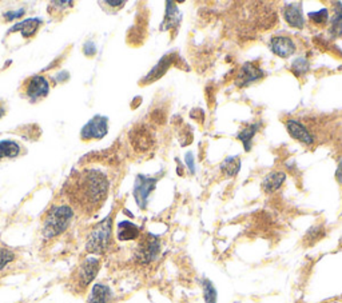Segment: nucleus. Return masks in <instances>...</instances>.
<instances>
[{
  "label": "nucleus",
  "mask_w": 342,
  "mask_h": 303,
  "mask_svg": "<svg viewBox=\"0 0 342 303\" xmlns=\"http://www.w3.org/2000/svg\"><path fill=\"white\" fill-rule=\"evenodd\" d=\"M185 163L187 166V168L190 170L191 174L195 172V159H194V154L193 152H187L185 155Z\"/></svg>",
  "instance_id": "obj_29"
},
{
  "label": "nucleus",
  "mask_w": 342,
  "mask_h": 303,
  "mask_svg": "<svg viewBox=\"0 0 342 303\" xmlns=\"http://www.w3.org/2000/svg\"><path fill=\"white\" fill-rule=\"evenodd\" d=\"M104 4L112 5L114 8H120L122 5H125V1H106Z\"/></svg>",
  "instance_id": "obj_33"
},
{
  "label": "nucleus",
  "mask_w": 342,
  "mask_h": 303,
  "mask_svg": "<svg viewBox=\"0 0 342 303\" xmlns=\"http://www.w3.org/2000/svg\"><path fill=\"white\" fill-rule=\"evenodd\" d=\"M159 178H153V176H146V175H138L134 183V190L133 195L138 207L140 210H146L148 204V198L154 193L157 187V182Z\"/></svg>",
  "instance_id": "obj_6"
},
{
  "label": "nucleus",
  "mask_w": 342,
  "mask_h": 303,
  "mask_svg": "<svg viewBox=\"0 0 342 303\" xmlns=\"http://www.w3.org/2000/svg\"><path fill=\"white\" fill-rule=\"evenodd\" d=\"M162 250V243L158 235L147 234L139 240L138 246L134 251L135 261L139 265H150L155 262Z\"/></svg>",
  "instance_id": "obj_5"
},
{
  "label": "nucleus",
  "mask_w": 342,
  "mask_h": 303,
  "mask_svg": "<svg viewBox=\"0 0 342 303\" xmlns=\"http://www.w3.org/2000/svg\"><path fill=\"white\" fill-rule=\"evenodd\" d=\"M130 140L133 147L138 152H146L154 146V138L151 133L144 126H138L130 133Z\"/></svg>",
  "instance_id": "obj_10"
},
{
  "label": "nucleus",
  "mask_w": 342,
  "mask_h": 303,
  "mask_svg": "<svg viewBox=\"0 0 342 303\" xmlns=\"http://www.w3.org/2000/svg\"><path fill=\"white\" fill-rule=\"evenodd\" d=\"M24 15V9H18V11H9V12H5L3 16H4L5 22H9V20H14V19L22 18Z\"/></svg>",
  "instance_id": "obj_30"
},
{
  "label": "nucleus",
  "mask_w": 342,
  "mask_h": 303,
  "mask_svg": "<svg viewBox=\"0 0 342 303\" xmlns=\"http://www.w3.org/2000/svg\"><path fill=\"white\" fill-rule=\"evenodd\" d=\"M108 133V119L103 115H97L88 120L82 131L80 138L83 140H91V139H102Z\"/></svg>",
  "instance_id": "obj_8"
},
{
  "label": "nucleus",
  "mask_w": 342,
  "mask_h": 303,
  "mask_svg": "<svg viewBox=\"0 0 342 303\" xmlns=\"http://www.w3.org/2000/svg\"><path fill=\"white\" fill-rule=\"evenodd\" d=\"M264 71L257 67L254 63H245L240 67L239 72L237 75L236 84L240 88L249 87L250 84L264 78Z\"/></svg>",
  "instance_id": "obj_11"
},
{
  "label": "nucleus",
  "mask_w": 342,
  "mask_h": 303,
  "mask_svg": "<svg viewBox=\"0 0 342 303\" xmlns=\"http://www.w3.org/2000/svg\"><path fill=\"white\" fill-rule=\"evenodd\" d=\"M282 16L290 27L298 30L305 27V15L301 3H285L282 5Z\"/></svg>",
  "instance_id": "obj_9"
},
{
  "label": "nucleus",
  "mask_w": 342,
  "mask_h": 303,
  "mask_svg": "<svg viewBox=\"0 0 342 303\" xmlns=\"http://www.w3.org/2000/svg\"><path fill=\"white\" fill-rule=\"evenodd\" d=\"M176 59L175 54H169V55H165L162 59L158 62L157 66H154L153 69L146 75V78H143V83H153L155 80H158L159 78H162L163 75L166 74L167 69L170 68V66L172 65V62Z\"/></svg>",
  "instance_id": "obj_14"
},
{
  "label": "nucleus",
  "mask_w": 342,
  "mask_h": 303,
  "mask_svg": "<svg viewBox=\"0 0 342 303\" xmlns=\"http://www.w3.org/2000/svg\"><path fill=\"white\" fill-rule=\"evenodd\" d=\"M15 261V253L7 247H0V271H3L9 263Z\"/></svg>",
  "instance_id": "obj_28"
},
{
  "label": "nucleus",
  "mask_w": 342,
  "mask_h": 303,
  "mask_svg": "<svg viewBox=\"0 0 342 303\" xmlns=\"http://www.w3.org/2000/svg\"><path fill=\"white\" fill-rule=\"evenodd\" d=\"M20 154V146L14 140H1L0 142V159H11Z\"/></svg>",
  "instance_id": "obj_24"
},
{
  "label": "nucleus",
  "mask_w": 342,
  "mask_h": 303,
  "mask_svg": "<svg viewBox=\"0 0 342 303\" xmlns=\"http://www.w3.org/2000/svg\"><path fill=\"white\" fill-rule=\"evenodd\" d=\"M4 114H5V108L1 106V104H0V118H1V116H3Z\"/></svg>",
  "instance_id": "obj_34"
},
{
  "label": "nucleus",
  "mask_w": 342,
  "mask_h": 303,
  "mask_svg": "<svg viewBox=\"0 0 342 303\" xmlns=\"http://www.w3.org/2000/svg\"><path fill=\"white\" fill-rule=\"evenodd\" d=\"M75 212L68 204L52 206L43 219L42 236L44 239H52L59 236L68 229Z\"/></svg>",
  "instance_id": "obj_2"
},
{
  "label": "nucleus",
  "mask_w": 342,
  "mask_h": 303,
  "mask_svg": "<svg viewBox=\"0 0 342 303\" xmlns=\"http://www.w3.org/2000/svg\"><path fill=\"white\" fill-rule=\"evenodd\" d=\"M112 243V215L98 222L90 231L86 242V251L93 255H103Z\"/></svg>",
  "instance_id": "obj_3"
},
{
  "label": "nucleus",
  "mask_w": 342,
  "mask_h": 303,
  "mask_svg": "<svg viewBox=\"0 0 342 303\" xmlns=\"http://www.w3.org/2000/svg\"><path fill=\"white\" fill-rule=\"evenodd\" d=\"M310 68V63L309 60L306 58H298L293 62L291 65V72L296 75L297 78H300L302 75H305Z\"/></svg>",
  "instance_id": "obj_26"
},
{
  "label": "nucleus",
  "mask_w": 342,
  "mask_h": 303,
  "mask_svg": "<svg viewBox=\"0 0 342 303\" xmlns=\"http://www.w3.org/2000/svg\"><path fill=\"white\" fill-rule=\"evenodd\" d=\"M180 14L178 5L172 1L166 3V14H165V23L162 24L163 30H170L171 27H176L179 24Z\"/></svg>",
  "instance_id": "obj_21"
},
{
  "label": "nucleus",
  "mask_w": 342,
  "mask_h": 303,
  "mask_svg": "<svg viewBox=\"0 0 342 303\" xmlns=\"http://www.w3.org/2000/svg\"><path fill=\"white\" fill-rule=\"evenodd\" d=\"M308 18L311 23H314L315 26H319V27H324L325 24H328L329 20H330L328 8H321L315 12H309Z\"/></svg>",
  "instance_id": "obj_25"
},
{
  "label": "nucleus",
  "mask_w": 342,
  "mask_h": 303,
  "mask_svg": "<svg viewBox=\"0 0 342 303\" xmlns=\"http://www.w3.org/2000/svg\"><path fill=\"white\" fill-rule=\"evenodd\" d=\"M270 50L273 54H275L282 59H287L290 58L297 50V46L294 40L289 36H274L270 39Z\"/></svg>",
  "instance_id": "obj_12"
},
{
  "label": "nucleus",
  "mask_w": 342,
  "mask_h": 303,
  "mask_svg": "<svg viewBox=\"0 0 342 303\" xmlns=\"http://www.w3.org/2000/svg\"><path fill=\"white\" fill-rule=\"evenodd\" d=\"M112 299V291L104 283H95L90 291L87 303H110Z\"/></svg>",
  "instance_id": "obj_17"
},
{
  "label": "nucleus",
  "mask_w": 342,
  "mask_h": 303,
  "mask_svg": "<svg viewBox=\"0 0 342 303\" xmlns=\"http://www.w3.org/2000/svg\"><path fill=\"white\" fill-rule=\"evenodd\" d=\"M140 236V229L138 226L130 221H122L118 223L116 229V238L120 242H129V240H137Z\"/></svg>",
  "instance_id": "obj_15"
},
{
  "label": "nucleus",
  "mask_w": 342,
  "mask_h": 303,
  "mask_svg": "<svg viewBox=\"0 0 342 303\" xmlns=\"http://www.w3.org/2000/svg\"><path fill=\"white\" fill-rule=\"evenodd\" d=\"M336 179L340 184H342V159L338 161L337 170H336Z\"/></svg>",
  "instance_id": "obj_32"
},
{
  "label": "nucleus",
  "mask_w": 342,
  "mask_h": 303,
  "mask_svg": "<svg viewBox=\"0 0 342 303\" xmlns=\"http://www.w3.org/2000/svg\"><path fill=\"white\" fill-rule=\"evenodd\" d=\"M334 15L330 18V27H329V36L330 39H338L342 36V3H334Z\"/></svg>",
  "instance_id": "obj_19"
},
{
  "label": "nucleus",
  "mask_w": 342,
  "mask_h": 303,
  "mask_svg": "<svg viewBox=\"0 0 342 303\" xmlns=\"http://www.w3.org/2000/svg\"><path fill=\"white\" fill-rule=\"evenodd\" d=\"M50 91V84L46 78L35 75L23 83V95L33 103L46 98Z\"/></svg>",
  "instance_id": "obj_7"
},
{
  "label": "nucleus",
  "mask_w": 342,
  "mask_h": 303,
  "mask_svg": "<svg viewBox=\"0 0 342 303\" xmlns=\"http://www.w3.org/2000/svg\"><path fill=\"white\" fill-rule=\"evenodd\" d=\"M101 270V259L97 257H88L79 263L74 274L69 279V289L75 294H83L87 287L97 278Z\"/></svg>",
  "instance_id": "obj_4"
},
{
  "label": "nucleus",
  "mask_w": 342,
  "mask_h": 303,
  "mask_svg": "<svg viewBox=\"0 0 342 303\" xmlns=\"http://www.w3.org/2000/svg\"><path fill=\"white\" fill-rule=\"evenodd\" d=\"M325 235V230L322 226H313L311 229L306 233L305 240L308 244H314L315 242H318L319 239Z\"/></svg>",
  "instance_id": "obj_27"
},
{
  "label": "nucleus",
  "mask_w": 342,
  "mask_h": 303,
  "mask_svg": "<svg viewBox=\"0 0 342 303\" xmlns=\"http://www.w3.org/2000/svg\"><path fill=\"white\" fill-rule=\"evenodd\" d=\"M286 130L291 138L296 139L297 142L302 143L305 146H311L314 143V138L310 134V131L305 127V124H302L300 120L297 119H287L286 120Z\"/></svg>",
  "instance_id": "obj_13"
},
{
  "label": "nucleus",
  "mask_w": 342,
  "mask_h": 303,
  "mask_svg": "<svg viewBox=\"0 0 342 303\" xmlns=\"http://www.w3.org/2000/svg\"><path fill=\"white\" fill-rule=\"evenodd\" d=\"M240 170V159L238 156H227L221 163V171L227 178H234Z\"/></svg>",
  "instance_id": "obj_22"
},
{
  "label": "nucleus",
  "mask_w": 342,
  "mask_h": 303,
  "mask_svg": "<svg viewBox=\"0 0 342 303\" xmlns=\"http://www.w3.org/2000/svg\"><path fill=\"white\" fill-rule=\"evenodd\" d=\"M199 283L202 287L205 303H218V291L213 282L208 278H202V279H199Z\"/></svg>",
  "instance_id": "obj_23"
},
{
  "label": "nucleus",
  "mask_w": 342,
  "mask_h": 303,
  "mask_svg": "<svg viewBox=\"0 0 342 303\" xmlns=\"http://www.w3.org/2000/svg\"><path fill=\"white\" fill-rule=\"evenodd\" d=\"M286 180V174L283 171H273L265 176V179L262 180V189L266 194H273L277 190L282 187V184Z\"/></svg>",
  "instance_id": "obj_16"
},
{
  "label": "nucleus",
  "mask_w": 342,
  "mask_h": 303,
  "mask_svg": "<svg viewBox=\"0 0 342 303\" xmlns=\"http://www.w3.org/2000/svg\"><path fill=\"white\" fill-rule=\"evenodd\" d=\"M97 52V48H95V46H94V43H91V41H88V43H86L84 44V54L88 56L94 55Z\"/></svg>",
  "instance_id": "obj_31"
},
{
  "label": "nucleus",
  "mask_w": 342,
  "mask_h": 303,
  "mask_svg": "<svg viewBox=\"0 0 342 303\" xmlns=\"http://www.w3.org/2000/svg\"><path fill=\"white\" fill-rule=\"evenodd\" d=\"M43 24L42 19L33 18V19H26L20 23L15 24L14 27L9 30V33H20L24 37H31L34 36L36 31L39 30V27Z\"/></svg>",
  "instance_id": "obj_18"
},
{
  "label": "nucleus",
  "mask_w": 342,
  "mask_h": 303,
  "mask_svg": "<svg viewBox=\"0 0 342 303\" xmlns=\"http://www.w3.org/2000/svg\"><path fill=\"white\" fill-rule=\"evenodd\" d=\"M259 126H261L259 123L247 124V126H245V127L238 133V135H237V139L243 144V148H245L246 152H249L250 150H251V143H253V139H254L255 134L258 133Z\"/></svg>",
  "instance_id": "obj_20"
},
{
  "label": "nucleus",
  "mask_w": 342,
  "mask_h": 303,
  "mask_svg": "<svg viewBox=\"0 0 342 303\" xmlns=\"http://www.w3.org/2000/svg\"><path fill=\"white\" fill-rule=\"evenodd\" d=\"M110 183L106 174L97 168L74 171L63 186L65 195L72 207L83 215H93L103 206Z\"/></svg>",
  "instance_id": "obj_1"
}]
</instances>
